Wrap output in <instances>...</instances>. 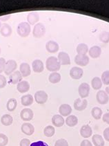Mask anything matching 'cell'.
Listing matches in <instances>:
<instances>
[{"instance_id": "cell-1", "label": "cell", "mask_w": 109, "mask_h": 146, "mask_svg": "<svg viewBox=\"0 0 109 146\" xmlns=\"http://www.w3.org/2000/svg\"><path fill=\"white\" fill-rule=\"evenodd\" d=\"M46 69L51 72H56L59 71L61 67V64H59L57 58H55L54 56H50L46 60Z\"/></svg>"}, {"instance_id": "cell-2", "label": "cell", "mask_w": 109, "mask_h": 146, "mask_svg": "<svg viewBox=\"0 0 109 146\" xmlns=\"http://www.w3.org/2000/svg\"><path fill=\"white\" fill-rule=\"evenodd\" d=\"M30 25L28 22H23L18 24L17 28V32L18 35L22 38H26L30 33Z\"/></svg>"}, {"instance_id": "cell-3", "label": "cell", "mask_w": 109, "mask_h": 146, "mask_svg": "<svg viewBox=\"0 0 109 146\" xmlns=\"http://www.w3.org/2000/svg\"><path fill=\"white\" fill-rule=\"evenodd\" d=\"M46 28L43 24L37 23L34 27L33 31H32V35L35 38H40L45 35Z\"/></svg>"}, {"instance_id": "cell-4", "label": "cell", "mask_w": 109, "mask_h": 146, "mask_svg": "<svg viewBox=\"0 0 109 146\" xmlns=\"http://www.w3.org/2000/svg\"><path fill=\"white\" fill-rule=\"evenodd\" d=\"M17 64L15 60H8L6 63V66H5V74L7 76H10L15 71V69H17Z\"/></svg>"}, {"instance_id": "cell-5", "label": "cell", "mask_w": 109, "mask_h": 146, "mask_svg": "<svg viewBox=\"0 0 109 146\" xmlns=\"http://www.w3.org/2000/svg\"><path fill=\"white\" fill-rule=\"evenodd\" d=\"M78 92L81 98H87L89 96V93H90V86L87 82H83L79 85L78 88Z\"/></svg>"}, {"instance_id": "cell-6", "label": "cell", "mask_w": 109, "mask_h": 146, "mask_svg": "<svg viewBox=\"0 0 109 146\" xmlns=\"http://www.w3.org/2000/svg\"><path fill=\"white\" fill-rule=\"evenodd\" d=\"M96 99H97V101L101 105H106L108 103L109 96L105 91L100 90L97 93Z\"/></svg>"}, {"instance_id": "cell-7", "label": "cell", "mask_w": 109, "mask_h": 146, "mask_svg": "<svg viewBox=\"0 0 109 146\" xmlns=\"http://www.w3.org/2000/svg\"><path fill=\"white\" fill-rule=\"evenodd\" d=\"M35 100L38 104H44L48 100V94L44 91H38L35 94Z\"/></svg>"}, {"instance_id": "cell-8", "label": "cell", "mask_w": 109, "mask_h": 146, "mask_svg": "<svg viewBox=\"0 0 109 146\" xmlns=\"http://www.w3.org/2000/svg\"><path fill=\"white\" fill-rule=\"evenodd\" d=\"M34 113L32 110L29 108H25L20 112V117L24 121H30L33 118Z\"/></svg>"}, {"instance_id": "cell-9", "label": "cell", "mask_w": 109, "mask_h": 146, "mask_svg": "<svg viewBox=\"0 0 109 146\" xmlns=\"http://www.w3.org/2000/svg\"><path fill=\"white\" fill-rule=\"evenodd\" d=\"M84 74V71L80 67L74 66L70 71V76L74 80H79L81 78H82Z\"/></svg>"}, {"instance_id": "cell-10", "label": "cell", "mask_w": 109, "mask_h": 146, "mask_svg": "<svg viewBox=\"0 0 109 146\" xmlns=\"http://www.w3.org/2000/svg\"><path fill=\"white\" fill-rule=\"evenodd\" d=\"M75 62L81 66H87L89 62V58L87 55L78 54L75 58Z\"/></svg>"}, {"instance_id": "cell-11", "label": "cell", "mask_w": 109, "mask_h": 146, "mask_svg": "<svg viewBox=\"0 0 109 146\" xmlns=\"http://www.w3.org/2000/svg\"><path fill=\"white\" fill-rule=\"evenodd\" d=\"M88 102L86 99L82 100L81 98H77L74 102V108L77 111H83L87 108Z\"/></svg>"}, {"instance_id": "cell-12", "label": "cell", "mask_w": 109, "mask_h": 146, "mask_svg": "<svg viewBox=\"0 0 109 146\" xmlns=\"http://www.w3.org/2000/svg\"><path fill=\"white\" fill-rule=\"evenodd\" d=\"M57 59L61 65H70L71 64L70 57L66 52H60L58 54Z\"/></svg>"}, {"instance_id": "cell-13", "label": "cell", "mask_w": 109, "mask_h": 146, "mask_svg": "<svg viewBox=\"0 0 109 146\" xmlns=\"http://www.w3.org/2000/svg\"><path fill=\"white\" fill-rule=\"evenodd\" d=\"M21 129H22V132L27 136H31L34 132H35L34 126L28 123H23L22 125V127H21Z\"/></svg>"}, {"instance_id": "cell-14", "label": "cell", "mask_w": 109, "mask_h": 146, "mask_svg": "<svg viewBox=\"0 0 109 146\" xmlns=\"http://www.w3.org/2000/svg\"><path fill=\"white\" fill-rule=\"evenodd\" d=\"M22 75L19 71H14L9 76V82L11 84H18L22 80Z\"/></svg>"}, {"instance_id": "cell-15", "label": "cell", "mask_w": 109, "mask_h": 146, "mask_svg": "<svg viewBox=\"0 0 109 146\" xmlns=\"http://www.w3.org/2000/svg\"><path fill=\"white\" fill-rule=\"evenodd\" d=\"M40 20V15L37 12H30L27 15L28 23L30 25L36 24Z\"/></svg>"}, {"instance_id": "cell-16", "label": "cell", "mask_w": 109, "mask_h": 146, "mask_svg": "<svg viewBox=\"0 0 109 146\" xmlns=\"http://www.w3.org/2000/svg\"><path fill=\"white\" fill-rule=\"evenodd\" d=\"M59 112L61 116H68L72 112V108H71V105H68V104H62L61 105H60Z\"/></svg>"}, {"instance_id": "cell-17", "label": "cell", "mask_w": 109, "mask_h": 146, "mask_svg": "<svg viewBox=\"0 0 109 146\" xmlns=\"http://www.w3.org/2000/svg\"><path fill=\"white\" fill-rule=\"evenodd\" d=\"M52 123L55 127H60L64 125L65 121L62 116L59 114H55L52 118Z\"/></svg>"}, {"instance_id": "cell-18", "label": "cell", "mask_w": 109, "mask_h": 146, "mask_svg": "<svg viewBox=\"0 0 109 146\" xmlns=\"http://www.w3.org/2000/svg\"><path fill=\"white\" fill-rule=\"evenodd\" d=\"M46 48L47 51L49 52V53H56L59 50V44L56 42L50 40V41H48L46 44Z\"/></svg>"}, {"instance_id": "cell-19", "label": "cell", "mask_w": 109, "mask_h": 146, "mask_svg": "<svg viewBox=\"0 0 109 146\" xmlns=\"http://www.w3.org/2000/svg\"><path fill=\"white\" fill-rule=\"evenodd\" d=\"M80 134L82 137L87 139L91 137L92 134V128L89 125H84L80 129Z\"/></svg>"}, {"instance_id": "cell-20", "label": "cell", "mask_w": 109, "mask_h": 146, "mask_svg": "<svg viewBox=\"0 0 109 146\" xmlns=\"http://www.w3.org/2000/svg\"><path fill=\"white\" fill-rule=\"evenodd\" d=\"M32 70L35 73H41L44 69L43 62L40 60H35L32 63Z\"/></svg>"}, {"instance_id": "cell-21", "label": "cell", "mask_w": 109, "mask_h": 146, "mask_svg": "<svg viewBox=\"0 0 109 146\" xmlns=\"http://www.w3.org/2000/svg\"><path fill=\"white\" fill-rule=\"evenodd\" d=\"M17 90L19 93H26L28 91L30 90V85L28 82L26 80H22L19 82L17 85Z\"/></svg>"}, {"instance_id": "cell-22", "label": "cell", "mask_w": 109, "mask_h": 146, "mask_svg": "<svg viewBox=\"0 0 109 146\" xmlns=\"http://www.w3.org/2000/svg\"><path fill=\"white\" fill-rule=\"evenodd\" d=\"M19 71L21 72L23 77H27L29 76L31 74V70H30V65L28 63L23 62L20 64L19 66Z\"/></svg>"}, {"instance_id": "cell-23", "label": "cell", "mask_w": 109, "mask_h": 146, "mask_svg": "<svg viewBox=\"0 0 109 146\" xmlns=\"http://www.w3.org/2000/svg\"><path fill=\"white\" fill-rule=\"evenodd\" d=\"M89 53L91 58L95 59V58H99L100 56L101 53H102V49L100 46H94L89 49Z\"/></svg>"}, {"instance_id": "cell-24", "label": "cell", "mask_w": 109, "mask_h": 146, "mask_svg": "<svg viewBox=\"0 0 109 146\" xmlns=\"http://www.w3.org/2000/svg\"><path fill=\"white\" fill-rule=\"evenodd\" d=\"M33 97L31 94L24 95L21 98V103L25 107L30 106L33 103Z\"/></svg>"}, {"instance_id": "cell-25", "label": "cell", "mask_w": 109, "mask_h": 146, "mask_svg": "<svg viewBox=\"0 0 109 146\" xmlns=\"http://www.w3.org/2000/svg\"><path fill=\"white\" fill-rule=\"evenodd\" d=\"M12 28L8 24H4L0 29V33L4 37H9L12 34Z\"/></svg>"}, {"instance_id": "cell-26", "label": "cell", "mask_w": 109, "mask_h": 146, "mask_svg": "<svg viewBox=\"0 0 109 146\" xmlns=\"http://www.w3.org/2000/svg\"><path fill=\"white\" fill-rule=\"evenodd\" d=\"M92 141L93 143V145L95 146H104L105 142L103 137L99 134H95L92 137Z\"/></svg>"}, {"instance_id": "cell-27", "label": "cell", "mask_w": 109, "mask_h": 146, "mask_svg": "<svg viewBox=\"0 0 109 146\" xmlns=\"http://www.w3.org/2000/svg\"><path fill=\"white\" fill-rule=\"evenodd\" d=\"M78 123V118L75 115H70L66 119V124L68 127H74Z\"/></svg>"}, {"instance_id": "cell-28", "label": "cell", "mask_w": 109, "mask_h": 146, "mask_svg": "<svg viewBox=\"0 0 109 146\" xmlns=\"http://www.w3.org/2000/svg\"><path fill=\"white\" fill-rule=\"evenodd\" d=\"M13 121V118L10 114H4L1 118V123L3 125L9 126L11 125Z\"/></svg>"}, {"instance_id": "cell-29", "label": "cell", "mask_w": 109, "mask_h": 146, "mask_svg": "<svg viewBox=\"0 0 109 146\" xmlns=\"http://www.w3.org/2000/svg\"><path fill=\"white\" fill-rule=\"evenodd\" d=\"M61 75L57 72H53L50 74L49 77H48V80L49 82L53 84H56L60 82L61 80Z\"/></svg>"}, {"instance_id": "cell-30", "label": "cell", "mask_w": 109, "mask_h": 146, "mask_svg": "<svg viewBox=\"0 0 109 146\" xmlns=\"http://www.w3.org/2000/svg\"><path fill=\"white\" fill-rule=\"evenodd\" d=\"M91 85L95 90H99L102 88V82L99 77H95L91 81Z\"/></svg>"}, {"instance_id": "cell-31", "label": "cell", "mask_w": 109, "mask_h": 146, "mask_svg": "<svg viewBox=\"0 0 109 146\" xmlns=\"http://www.w3.org/2000/svg\"><path fill=\"white\" fill-rule=\"evenodd\" d=\"M102 110L98 107H95L91 110V114L95 120H100L102 116Z\"/></svg>"}, {"instance_id": "cell-32", "label": "cell", "mask_w": 109, "mask_h": 146, "mask_svg": "<svg viewBox=\"0 0 109 146\" xmlns=\"http://www.w3.org/2000/svg\"><path fill=\"white\" fill-rule=\"evenodd\" d=\"M17 100L15 98H11L8 100L7 104H6V108H7L8 111H13L16 108H17Z\"/></svg>"}, {"instance_id": "cell-33", "label": "cell", "mask_w": 109, "mask_h": 146, "mask_svg": "<svg viewBox=\"0 0 109 146\" xmlns=\"http://www.w3.org/2000/svg\"><path fill=\"white\" fill-rule=\"evenodd\" d=\"M89 51V47L86 44L81 43L77 45V52L79 55H87Z\"/></svg>"}, {"instance_id": "cell-34", "label": "cell", "mask_w": 109, "mask_h": 146, "mask_svg": "<svg viewBox=\"0 0 109 146\" xmlns=\"http://www.w3.org/2000/svg\"><path fill=\"white\" fill-rule=\"evenodd\" d=\"M55 133V129L53 126L48 125L44 129V134L46 137H52Z\"/></svg>"}, {"instance_id": "cell-35", "label": "cell", "mask_w": 109, "mask_h": 146, "mask_svg": "<svg viewBox=\"0 0 109 146\" xmlns=\"http://www.w3.org/2000/svg\"><path fill=\"white\" fill-rule=\"evenodd\" d=\"M100 40L103 43L109 42V32L103 31L100 35Z\"/></svg>"}, {"instance_id": "cell-36", "label": "cell", "mask_w": 109, "mask_h": 146, "mask_svg": "<svg viewBox=\"0 0 109 146\" xmlns=\"http://www.w3.org/2000/svg\"><path fill=\"white\" fill-rule=\"evenodd\" d=\"M101 80L105 85H109V71H106L102 74Z\"/></svg>"}, {"instance_id": "cell-37", "label": "cell", "mask_w": 109, "mask_h": 146, "mask_svg": "<svg viewBox=\"0 0 109 146\" xmlns=\"http://www.w3.org/2000/svg\"><path fill=\"white\" fill-rule=\"evenodd\" d=\"M9 142L7 136L4 134H0V146H6Z\"/></svg>"}, {"instance_id": "cell-38", "label": "cell", "mask_w": 109, "mask_h": 146, "mask_svg": "<svg viewBox=\"0 0 109 146\" xmlns=\"http://www.w3.org/2000/svg\"><path fill=\"white\" fill-rule=\"evenodd\" d=\"M55 146H68V143L66 139H60L59 140L56 141Z\"/></svg>"}, {"instance_id": "cell-39", "label": "cell", "mask_w": 109, "mask_h": 146, "mask_svg": "<svg viewBox=\"0 0 109 146\" xmlns=\"http://www.w3.org/2000/svg\"><path fill=\"white\" fill-rule=\"evenodd\" d=\"M6 83H7V82H6V79L5 76L0 74V89H2L6 87Z\"/></svg>"}, {"instance_id": "cell-40", "label": "cell", "mask_w": 109, "mask_h": 146, "mask_svg": "<svg viewBox=\"0 0 109 146\" xmlns=\"http://www.w3.org/2000/svg\"><path fill=\"white\" fill-rule=\"evenodd\" d=\"M6 63V61L5 60L4 58H0V74L4 71Z\"/></svg>"}, {"instance_id": "cell-41", "label": "cell", "mask_w": 109, "mask_h": 146, "mask_svg": "<svg viewBox=\"0 0 109 146\" xmlns=\"http://www.w3.org/2000/svg\"><path fill=\"white\" fill-rule=\"evenodd\" d=\"M30 144H31V143L29 139H23L19 143V146H30Z\"/></svg>"}, {"instance_id": "cell-42", "label": "cell", "mask_w": 109, "mask_h": 146, "mask_svg": "<svg viewBox=\"0 0 109 146\" xmlns=\"http://www.w3.org/2000/svg\"><path fill=\"white\" fill-rule=\"evenodd\" d=\"M30 146H48L46 143L42 141H38L33 142L30 144Z\"/></svg>"}, {"instance_id": "cell-43", "label": "cell", "mask_w": 109, "mask_h": 146, "mask_svg": "<svg viewBox=\"0 0 109 146\" xmlns=\"http://www.w3.org/2000/svg\"><path fill=\"white\" fill-rule=\"evenodd\" d=\"M103 135L105 140L109 142V127L106 128L104 129V131L103 132Z\"/></svg>"}, {"instance_id": "cell-44", "label": "cell", "mask_w": 109, "mask_h": 146, "mask_svg": "<svg viewBox=\"0 0 109 146\" xmlns=\"http://www.w3.org/2000/svg\"><path fill=\"white\" fill-rule=\"evenodd\" d=\"M80 146H92V144L90 141L85 139V140L82 141L81 142Z\"/></svg>"}, {"instance_id": "cell-45", "label": "cell", "mask_w": 109, "mask_h": 146, "mask_svg": "<svg viewBox=\"0 0 109 146\" xmlns=\"http://www.w3.org/2000/svg\"><path fill=\"white\" fill-rule=\"evenodd\" d=\"M102 120H103L104 122L109 125V112L104 113V115L102 117Z\"/></svg>"}, {"instance_id": "cell-46", "label": "cell", "mask_w": 109, "mask_h": 146, "mask_svg": "<svg viewBox=\"0 0 109 146\" xmlns=\"http://www.w3.org/2000/svg\"><path fill=\"white\" fill-rule=\"evenodd\" d=\"M10 17H11V15H6V16H1V17H0V21L5 22V21L9 20Z\"/></svg>"}, {"instance_id": "cell-47", "label": "cell", "mask_w": 109, "mask_h": 146, "mask_svg": "<svg viewBox=\"0 0 109 146\" xmlns=\"http://www.w3.org/2000/svg\"><path fill=\"white\" fill-rule=\"evenodd\" d=\"M106 92L107 94L109 95V86H108V87H106Z\"/></svg>"}, {"instance_id": "cell-48", "label": "cell", "mask_w": 109, "mask_h": 146, "mask_svg": "<svg viewBox=\"0 0 109 146\" xmlns=\"http://www.w3.org/2000/svg\"><path fill=\"white\" fill-rule=\"evenodd\" d=\"M1 27V21H0V27Z\"/></svg>"}, {"instance_id": "cell-49", "label": "cell", "mask_w": 109, "mask_h": 146, "mask_svg": "<svg viewBox=\"0 0 109 146\" xmlns=\"http://www.w3.org/2000/svg\"><path fill=\"white\" fill-rule=\"evenodd\" d=\"M0 53H1V48H0Z\"/></svg>"}]
</instances>
